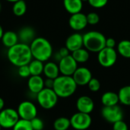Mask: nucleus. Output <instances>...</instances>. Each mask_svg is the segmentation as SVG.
I'll use <instances>...</instances> for the list:
<instances>
[{"label":"nucleus","mask_w":130,"mask_h":130,"mask_svg":"<svg viewBox=\"0 0 130 130\" xmlns=\"http://www.w3.org/2000/svg\"><path fill=\"white\" fill-rule=\"evenodd\" d=\"M7 57L9 62L17 67L28 65L33 59L30 45L21 42L8 48Z\"/></svg>","instance_id":"1"},{"label":"nucleus","mask_w":130,"mask_h":130,"mask_svg":"<svg viewBox=\"0 0 130 130\" xmlns=\"http://www.w3.org/2000/svg\"><path fill=\"white\" fill-rule=\"evenodd\" d=\"M30 48L33 58L43 62L49 60L53 55V46L44 37H36L30 43Z\"/></svg>","instance_id":"2"},{"label":"nucleus","mask_w":130,"mask_h":130,"mask_svg":"<svg viewBox=\"0 0 130 130\" xmlns=\"http://www.w3.org/2000/svg\"><path fill=\"white\" fill-rule=\"evenodd\" d=\"M77 88L78 85L72 76L61 75L54 79L53 89L59 98H67L75 93Z\"/></svg>","instance_id":"3"},{"label":"nucleus","mask_w":130,"mask_h":130,"mask_svg":"<svg viewBox=\"0 0 130 130\" xmlns=\"http://www.w3.org/2000/svg\"><path fill=\"white\" fill-rule=\"evenodd\" d=\"M105 36L98 31H89L83 35L84 47L89 52L99 53L106 46Z\"/></svg>","instance_id":"4"},{"label":"nucleus","mask_w":130,"mask_h":130,"mask_svg":"<svg viewBox=\"0 0 130 130\" xmlns=\"http://www.w3.org/2000/svg\"><path fill=\"white\" fill-rule=\"evenodd\" d=\"M37 101L38 104L45 110H50L53 108L58 103L59 97L55 93L53 88H44L37 95Z\"/></svg>","instance_id":"5"},{"label":"nucleus","mask_w":130,"mask_h":130,"mask_svg":"<svg viewBox=\"0 0 130 130\" xmlns=\"http://www.w3.org/2000/svg\"><path fill=\"white\" fill-rule=\"evenodd\" d=\"M117 60V52L114 48L104 47L98 53V61L104 68H110L114 66Z\"/></svg>","instance_id":"6"},{"label":"nucleus","mask_w":130,"mask_h":130,"mask_svg":"<svg viewBox=\"0 0 130 130\" xmlns=\"http://www.w3.org/2000/svg\"><path fill=\"white\" fill-rule=\"evenodd\" d=\"M20 120L18 111L12 108H5L0 111V126L2 128L11 129Z\"/></svg>","instance_id":"7"},{"label":"nucleus","mask_w":130,"mask_h":130,"mask_svg":"<svg viewBox=\"0 0 130 130\" xmlns=\"http://www.w3.org/2000/svg\"><path fill=\"white\" fill-rule=\"evenodd\" d=\"M71 126L75 130L88 129L92 123V119L90 114L77 112L70 118Z\"/></svg>","instance_id":"8"},{"label":"nucleus","mask_w":130,"mask_h":130,"mask_svg":"<svg viewBox=\"0 0 130 130\" xmlns=\"http://www.w3.org/2000/svg\"><path fill=\"white\" fill-rule=\"evenodd\" d=\"M101 116L107 122L113 124L116 122L123 120L124 113L122 108L118 105L104 107L101 110Z\"/></svg>","instance_id":"9"},{"label":"nucleus","mask_w":130,"mask_h":130,"mask_svg":"<svg viewBox=\"0 0 130 130\" xmlns=\"http://www.w3.org/2000/svg\"><path fill=\"white\" fill-rule=\"evenodd\" d=\"M17 111L20 119L29 121L37 117V107L33 102L29 101H24L21 102L18 105Z\"/></svg>","instance_id":"10"},{"label":"nucleus","mask_w":130,"mask_h":130,"mask_svg":"<svg viewBox=\"0 0 130 130\" xmlns=\"http://www.w3.org/2000/svg\"><path fill=\"white\" fill-rule=\"evenodd\" d=\"M59 69L60 74L62 75L72 76L74 72L78 69V62L74 59L72 55L63 57L59 62Z\"/></svg>","instance_id":"11"},{"label":"nucleus","mask_w":130,"mask_h":130,"mask_svg":"<svg viewBox=\"0 0 130 130\" xmlns=\"http://www.w3.org/2000/svg\"><path fill=\"white\" fill-rule=\"evenodd\" d=\"M72 77L73 78L78 86L88 85V82L93 78L91 70L85 66L78 67V69L74 72Z\"/></svg>","instance_id":"12"},{"label":"nucleus","mask_w":130,"mask_h":130,"mask_svg":"<svg viewBox=\"0 0 130 130\" xmlns=\"http://www.w3.org/2000/svg\"><path fill=\"white\" fill-rule=\"evenodd\" d=\"M69 24L70 27L75 31L82 30L85 29L88 24L87 21V16L82 12L73 14L69 18Z\"/></svg>","instance_id":"13"},{"label":"nucleus","mask_w":130,"mask_h":130,"mask_svg":"<svg viewBox=\"0 0 130 130\" xmlns=\"http://www.w3.org/2000/svg\"><path fill=\"white\" fill-rule=\"evenodd\" d=\"M76 108L78 112L90 114L94 109V102L89 96L82 95L77 99Z\"/></svg>","instance_id":"14"},{"label":"nucleus","mask_w":130,"mask_h":130,"mask_svg":"<svg viewBox=\"0 0 130 130\" xmlns=\"http://www.w3.org/2000/svg\"><path fill=\"white\" fill-rule=\"evenodd\" d=\"M83 46V35L79 33H74L66 39V47L69 50V52L72 53Z\"/></svg>","instance_id":"15"},{"label":"nucleus","mask_w":130,"mask_h":130,"mask_svg":"<svg viewBox=\"0 0 130 130\" xmlns=\"http://www.w3.org/2000/svg\"><path fill=\"white\" fill-rule=\"evenodd\" d=\"M27 88L29 91L34 94H37L44 87V80L40 75H31L27 81Z\"/></svg>","instance_id":"16"},{"label":"nucleus","mask_w":130,"mask_h":130,"mask_svg":"<svg viewBox=\"0 0 130 130\" xmlns=\"http://www.w3.org/2000/svg\"><path fill=\"white\" fill-rule=\"evenodd\" d=\"M18 39L21 41V43L30 44V43L36 38L35 37V31L34 30L30 27H22L18 34Z\"/></svg>","instance_id":"17"},{"label":"nucleus","mask_w":130,"mask_h":130,"mask_svg":"<svg viewBox=\"0 0 130 130\" xmlns=\"http://www.w3.org/2000/svg\"><path fill=\"white\" fill-rule=\"evenodd\" d=\"M43 74L46 77V78L56 79L59 76L60 74L59 66L53 62H46V64H44Z\"/></svg>","instance_id":"18"},{"label":"nucleus","mask_w":130,"mask_h":130,"mask_svg":"<svg viewBox=\"0 0 130 130\" xmlns=\"http://www.w3.org/2000/svg\"><path fill=\"white\" fill-rule=\"evenodd\" d=\"M101 103L104 107H112L120 103L118 94L113 91H107L101 96Z\"/></svg>","instance_id":"19"},{"label":"nucleus","mask_w":130,"mask_h":130,"mask_svg":"<svg viewBox=\"0 0 130 130\" xmlns=\"http://www.w3.org/2000/svg\"><path fill=\"white\" fill-rule=\"evenodd\" d=\"M63 5L66 11L73 14L81 12L83 8V2L82 0H63Z\"/></svg>","instance_id":"20"},{"label":"nucleus","mask_w":130,"mask_h":130,"mask_svg":"<svg viewBox=\"0 0 130 130\" xmlns=\"http://www.w3.org/2000/svg\"><path fill=\"white\" fill-rule=\"evenodd\" d=\"M3 45L8 48H10L14 45H16L19 40L18 39V34L14 32V31H11V30H8V31H6L2 35V37L1 39Z\"/></svg>","instance_id":"21"},{"label":"nucleus","mask_w":130,"mask_h":130,"mask_svg":"<svg viewBox=\"0 0 130 130\" xmlns=\"http://www.w3.org/2000/svg\"><path fill=\"white\" fill-rule=\"evenodd\" d=\"M72 56L78 63H85L88 61L90 54L89 51H88L85 48L78 49L72 53Z\"/></svg>","instance_id":"22"},{"label":"nucleus","mask_w":130,"mask_h":130,"mask_svg":"<svg viewBox=\"0 0 130 130\" xmlns=\"http://www.w3.org/2000/svg\"><path fill=\"white\" fill-rule=\"evenodd\" d=\"M117 94L120 104L125 106H130V85L122 87Z\"/></svg>","instance_id":"23"},{"label":"nucleus","mask_w":130,"mask_h":130,"mask_svg":"<svg viewBox=\"0 0 130 130\" xmlns=\"http://www.w3.org/2000/svg\"><path fill=\"white\" fill-rule=\"evenodd\" d=\"M28 66L31 75H40L42 73H43L44 64L43 62L40 60L37 59L32 60L28 64Z\"/></svg>","instance_id":"24"},{"label":"nucleus","mask_w":130,"mask_h":130,"mask_svg":"<svg viewBox=\"0 0 130 130\" xmlns=\"http://www.w3.org/2000/svg\"><path fill=\"white\" fill-rule=\"evenodd\" d=\"M118 53L126 59H130V40H121L117 45Z\"/></svg>","instance_id":"25"},{"label":"nucleus","mask_w":130,"mask_h":130,"mask_svg":"<svg viewBox=\"0 0 130 130\" xmlns=\"http://www.w3.org/2000/svg\"><path fill=\"white\" fill-rule=\"evenodd\" d=\"M70 126V119L64 117L57 118L53 123V127L55 130H68Z\"/></svg>","instance_id":"26"},{"label":"nucleus","mask_w":130,"mask_h":130,"mask_svg":"<svg viewBox=\"0 0 130 130\" xmlns=\"http://www.w3.org/2000/svg\"><path fill=\"white\" fill-rule=\"evenodd\" d=\"M12 11L14 15L16 16H22L27 11V5L24 0H19L14 3L12 7Z\"/></svg>","instance_id":"27"},{"label":"nucleus","mask_w":130,"mask_h":130,"mask_svg":"<svg viewBox=\"0 0 130 130\" xmlns=\"http://www.w3.org/2000/svg\"><path fill=\"white\" fill-rule=\"evenodd\" d=\"M13 130H33L30 121L20 119L12 128Z\"/></svg>","instance_id":"28"},{"label":"nucleus","mask_w":130,"mask_h":130,"mask_svg":"<svg viewBox=\"0 0 130 130\" xmlns=\"http://www.w3.org/2000/svg\"><path fill=\"white\" fill-rule=\"evenodd\" d=\"M89 90L92 92H97L101 88V82L98 78H92L88 84Z\"/></svg>","instance_id":"29"},{"label":"nucleus","mask_w":130,"mask_h":130,"mask_svg":"<svg viewBox=\"0 0 130 130\" xmlns=\"http://www.w3.org/2000/svg\"><path fill=\"white\" fill-rule=\"evenodd\" d=\"M30 124L33 130H43L44 127L43 121L37 117L30 120Z\"/></svg>","instance_id":"30"},{"label":"nucleus","mask_w":130,"mask_h":130,"mask_svg":"<svg viewBox=\"0 0 130 130\" xmlns=\"http://www.w3.org/2000/svg\"><path fill=\"white\" fill-rule=\"evenodd\" d=\"M18 68V74L21 78H29L30 76H31L28 65L22 66H20Z\"/></svg>","instance_id":"31"},{"label":"nucleus","mask_w":130,"mask_h":130,"mask_svg":"<svg viewBox=\"0 0 130 130\" xmlns=\"http://www.w3.org/2000/svg\"><path fill=\"white\" fill-rule=\"evenodd\" d=\"M86 16H87L88 24L90 25H95V24H98V22L100 21L99 15L95 12H90Z\"/></svg>","instance_id":"32"},{"label":"nucleus","mask_w":130,"mask_h":130,"mask_svg":"<svg viewBox=\"0 0 130 130\" xmlns=\"http://www.w3.org/2000/svg\"><path fill=\"white\" fill-rule=\"evenodd\" d=\"M108 2V0H88L90 5L94 8H104Z\"/></svg>","instance_id":"33"},{"label":"nucleus","mask_w":130,"mask_h":130,"mask_svg":"<svg viewBox=\"0 0 130 130\" xmlns=\"http://www.w3.org/2000/svg\"><path fill=\"white\" fill-rule=\"evenodd\" d=\"M113 130H128V126L123 120H120L113 124Z\"/></svg>","instance_id":"34"},{"label":"nucleus","mask_w":130,"mask_h":130,"mask_svg":"<svg viewBox=\"0 0 130 130\" xmlns=\"http://www.w3.org/2000/svg\"><path fill=\"white\" fill-rule=\"evenodd\" d=\"M69 53H70L69 50L66 46H65V47H62V48L59 50V52H58V53H59V55L60 56L61 58L68 56L69 55H70Z\"/></svg>","instance_id":"35"},{"label":"nucleus","mask_w":130,"mask_h":130,"mask_svg":"<svg viewBox=\"0 0 130 130\" xmlns=\"http://www.w3.org/2000/svg\"><path fill=\"white\" fill-rule=\"evenodd\" d=\"M116 46V40L113 38H107L106 40V47L114 48Z\"/></svg>","instance_id":"36"},{"label":"nucleus","mask_w":130,"mask_h":130,"mask_svg":"<svg viewBox=\"0 0 130 130\" xmlns=\"http://www.w3.org/2000/svg\"><path fill=\"white\" fill-rule=\"evenodd\" d=\"M54 85V79L51 78H46L44 80V87L47 88H53Z\"/></svg>","instance_id":"37"},{"label":"nucleus","mask_w":130,"mask_h":130,"mask_svg":"<svg viewBox=\"0 0 130 130\" xmlns=\"http://www.w3.org/2000/svg\"><path fill=\"white\" fill-rule=\"evenodd\" d=\"M4 106H5V101L2 98H0V111H2L3 110Z\"/></svg>","instance_id":"38"},{"label":"nucleus","mask_w":130,"mask_h":130,"mask_svg":"<svg viewBox=\"0 0 130 130\" xmlns=\"http://www.w3.org/2000/svg\"><path fill=\"white\" fill-rule=\"evenodd\" d=\"M3 34H4V31H3V29H2V27L0 25V40L2 39V35H3Z\"/></svg>","instance_id":"39"},{"label":"nucleus","mask_w":130,"mask_h":130,"mask_svg":"<svg viewBox=\"0 0 130 130\" xmlns=\"http://www.w3.org/2000/svg\"><path fill=\"white\" fill-rule=\"evenodd\" d=\"M6 1L9 2H13V3H14V2H18V1H19V0H6Z\"/></svg>","instance_id":"40"},{"label":"nucleus","mask_w":130,"mask_h":130,"mask_svg":"<svg viewBox=\"0 0 130 130\" xmlns=\"http://www.w3.org/2000/svg\"><path fill=\"white\" fill-rule=\"evenodd\" d=\"M82 2H88V0H82Z\"/></svg>","instance_id":"41"},{"label":"nucleus","mask_w":130,"mask_h":130,"mask_svg":"<svg viewBox=\"0 0 130 130\" xmlns=\"http://www.w3.org/2000/svg\"><path fill=\"white\" fill-rule=\"evenodd\" d=\"M1 8H2V5H1V2H0V11H1Z\"/></svg>","instance_id":"42"},{"label":"nucleus","mask_w":130,"mask_h":130,"mask_svg":"<svg viewBox=\"0 0 130 130\" xmlns=\"http://www.w3.org/2000/svg\"><path fill=\"white\" fill-rule=\"evenodd\" d=\"M0 130H2V126H0Z\"/></svg>","instance_id":"43"}]
</instances>
